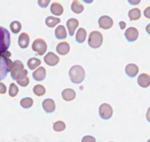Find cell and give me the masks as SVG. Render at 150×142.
Wrapping results in <instances>:
<instances>
[{
	"label": "cell",
	"instance_id": "1",
	"mask_svg": "<svg viewBox=\"0 0 150 142\" xmlns=\"http://www.w3.org/2000/svg\"><path fill=\"white\" fill-rule=\"evenodd\" d=\"M28 74L27 70L24 69V66L21 61L16 60L13 62V67L10 71V75L13 80H18L26 77Z\"/></svg>",
	"mask_w": 150,
	"mask_h": 142
},
{
	"label": "cell",
	"instance_id": "2",
	"mask_svg": "<svg viewBox=\"0 0 150 142\" xmlns=\"http://www.w3.org/2000/svg\"><path fill=\"white\" fill-rule=\"evenodd\" d=\"M69 77L73 83L80 84L85 79V71L80 65L73 66L69 71Z\"/></svg>",
	"mask_w": 150,
	"mask_h": 142
},
{
	"label": "cell",
	"instance_id": "3",
	"mask_svg": "<svg viewBox=\"0 0 150 142\" xmlns=\"http://www.w3.org/2000/svg\"><path fill=\"white\" fill-rule=\"evenodd\" d=\"M13 67V61L9 58L0 55V81L4 80L7 73L10 72Z\"/></svg>",
	"mask_w": 150,
	"mask_h": 142
},
{
	"label": "cell",
	"instance_id": "4",
	"mask_svg": "<svg viewBox=\"0 0 150 142\" xmlns=\"http://www.w3.org/2000/svg\"><path fill=\"white\" fill-rule=\"evenodd\" d=\"M10 45V34L7 29L0 26V55L7 50Z\"/></svg>",
	"mask_w": 150,
	"mask_h": 142
},
{
	"label": "cell",
	"instance_id": "5",
	"mask_svg": "<svg viewBox=\"0 0 150 142\" xmlns=\"http://www.w3.org/2000/svg\"><path fill=\"white\" fill-rule=\"evenodd\" d=\"M103 41V36L100 31H94L89 34L88 44L92 48L94 49L99 48L102 45Z\"/></svg>",
	"mask_w": 150,
	"mask_h": 142
},
{
	"label": "cell",
	"instance_id": "6",
	"mask_svg": "<svg viewBox=\"0 0 150 142\" xmlns=\"http://www.w3.org/2000/svg\"><path fill=\"white\" fill-rule=\"evenodd\" d=\"M32 50L36 52L38 55H42L46 52L48 46H47L46 42H45V41L43 39L38 38V39L34 40L33 43H32Z\"/></svg>",
	"mask_w": 150,
	"mask_h": 142
},
{
	"label": "cell",
	"instance_id": "7",
	"mask_svg": "<svg viewBox=\"0 0 150 142\" xmlns=\"http://www.w3.org/2000/svg\"><path fill=\"white\" fill-rule=\"evenodd\" d=\"M99 115L102 119L108 120L112 117L113 109L111 105L103 104L99 107Z\"/></svg>",
	"mask_w": 150,
	"mask_h": 142
},
{
	"label": "cell",
	"instance_id": "8",
	"mask_svg": "<svg viewBox=\"0 0 150 142\" xmlns=\"http://www.w3.org/2000/svg\"><path fill=\"white\" fill-rule=\"evenodd\" d=\"M98 23L100 29L107 30L112 27L114 25V21H113V19L109 16L103 15L100 17L98 20Z\"/></svg>",
	"mask_w": 150,
	"mask_h": 142
},
{
	"label": "cell",
	"instance_id": "9",
	"mask_svg": "<svg viewBox=\"0 0 150 142\" xmlns=\"http://www.w3.org/2000/svg\"><path fill=\"white\" fill-rule=\"evenodd\" d=\"M125 36L129 42H133L137 40L139 37V31L134 27H130L125 31Z\"/></svg>",
	"mask_w": 150,
	"mask_h": 142
},
{
	"label": "cell",
	"instance_id": "10",
	"mask_svg": "<svg viewBox=\"0 0 150 142\" xmlns=\"http://www.w3.org/2000/svg\"><path fill=\"white\" fill-rule=\"evenodd\" d=\"M44 61L45 64L50 66H54L57 65L59 61V58L54 52H49L44 57Z\"/></svg>",
	"mask_w": 150,
	"mask_h": 142
},
{
	"label": "cell",
	"instance_id": "11",
	"mask_svg": "<svg viewBox=\"0 0 150 142\" xmlns=\"http://www.w3.org/2000/svg\"><path fill=\"white\" fill-rule=\"evenodd\" d=\"M42 108H43L44 111L47 113H52L55 111L56 109V104L55 102L53 99H47L42 101Z\"/></svg>",
	"mask_w": 150,
	"mask_h": 142
},
{
	"label": "cell",
	"instance_id": "12",
	"mask_svg": "<svg viewBox=\"0 0 150 142\" xmlns=\"http://www.w3.org/2000/svg\"><path fill=\"white\" fill-rule=\"evenodd\" d=\"M70 49V44L67 42H59L57 45V48H56L58 54H59L61 55H65L67 54H68Z\"/></svg>",
	"mask_w": 150,
	"mask_h": 142
},
{
	"label": "cell",
	"instance_id": "13",
	"mask_svg": "<svg viewBox=\"0 0 150 142\" xmlns=\"http://www.w3.org/2000/svg\"><path fill=\"white\" fill-rule=\"evenodd\" d=\"M32 77H33L34 80L36 81H42L46 77V71H45V68L42 66H40L39 68L33 71Z\"/></svg>",
	"mask_w": 150,
	"mask_h": 142
},
{
	"label": "cell",
	"instance_id": "14",
	"mask_svg": "<svg viewBox=\"0 0 150 142\" xmlns=\"http://www.w3.org/2000/svg\"><path fill=\"white\" fill-rule=\"evenodd\" d=\"M138 84L142 87L146 88L148 87L150 85V77L146 73H142L138 77Z\"/></svg>",
	"mask_w": 150,
	"mask_h": 142
},
{
	"label": "cell",
	"instance_id": "15",
	"mask_svg": "<svg viewBox=\"0 0 150 142\" xmlns=\"http://www.w3.org/2000/svg\"><path fill=\"white\" fill-rule=\"evenodd\" d=\"M79 20L76 18H70L67 21L66 25H67V29H68L69 35H70V36H73V35H74L75 31L76 30V29H77L78 26H79Z\"/></svg>",
	"mask_w": 150,
	"mask_h": 142
},
{
	"label": "cell",
	"instance_id": "16",
	"mask_svg": "<svg viewBox=\"0 0 150 142\" xmlns=\"http://www.w3.org/2000/svg\"><path fill=\"white\" fill-rule=\"evenodd\" d=\"M50 10H51V13L54 15L60 16L62 15L63 12H64V7L59 2L54 1L51 4Z\"/></svg>",
	"mask_w": 150,
	"mask_h": 142
},
{
	"label": "cell",
	"instance_id": "17",
	"mask_svg": "<svg viewBox=\"0 0 150 142\" xmlns=\"http://www.w3.org/2000/svg\"><path fill=\"white\" fill-rule=\"evenodd\" d=\"M62 99L66 101H71L74 100L76 96V93L74 90L71 88H67L64 89L62 92Z\"/></svg>",
	"mask_w": 150,
	"mask_h": 142
},
{
	"label": "cell",
	"instance_id": "18",
	"mask_svg": "<svg viewBox=\"0 0 150 142\" xmlns=\"http://www.w3.org/2000/svg\"><path fill=\"white\" fill-rule=\"evenodd\" d=\"M139 67L134 64H130L126 66L125 67V73L129 77H136L139 73Z\"/></svg>",
	"mask_w": 150,
	"mask_h": 142
},
{
	"label": "cell",
	"instance_id": "19",
	"mask_svg": "<svg viewBox=\"0 0 150 142\" xmlns=\"http://www.w3.org/2000/svg\"><path fill=\"white\" fill-rule=\"evenodd\" d=\"M29 36L28 34L25 33H21L20 34L18 37V45L21 48H26L29 46Z\"/></svg>",
	"mask_w": 150,
	"mask_h": 142
},
{
	"label": "cell",
	"instance_id": "20",
	"mask_svg": "<svg viewBox=\"0 0 150 142\" xmlns=\"http://www.w3.org/2000/svg\"><path fill=\"white\" fill-rule=\"evenodd\" d=\"M55 36L57 39H64L67 37V34L64 26H59L55 30Z\"/></svg>",
	"mask_w": 150,
	"mask_h": 142
},
{
	"label": "cell",
	"instance_id": "21",
	"mask_svg": "<svg viewBox=\"0 0 150 142\" xmlns=\"http://www.w3.org/2000/svg\"><path fill=\"white\" fill-rule=\"evenodd\" d=\"M72 11L76 14H80L84 10V7L79 0H73L71 4Z\"/></svg>",
	"mask_w": 150,
	"mask_h": 142
},
{
	"label": "cell",
	"instance_id": "22",
	"mask_svg": "<svg viewBox=\"0 0 150 142\" xmlns=\"http://www.w3.org/2000/svg\"><path fill=\"white\" fill-rule=\"evenodd\" d=\"M86 37V31L83 28H80L78 30L76 35V40L79 43H83L85 42Z\"/></svg>",
	"mask_w": 150,
	"mask_h": 142
},
{
	"label": "cell",
	"instance_id": "23",
	"mask_svg": "<svg viewBox=\"0 0 150 142\" xmlns=\"http://www.w3.org/2000/svg\"><path fill=\"white\" fill-rule=\"evenodd\" d=\"M142 13H141L140 9L135 7V8L131 9L128 13L129 18L130 20H137L141 17Z\"/></svg>",
	"mask_w": 150,
	"mask_h": 142
},
{
	"label": "cell",
	"instance_id": "24",
	"mask_svg": "<svg viewBox=\"0 0 150 142\" xmlns=\"http://www.w3.org/2000/svg\"><path fill=\"white\" fill-rule=\"evenodd\" d=\"M60 22H61V20L59 18L54 17V16H48L45 19V24L49 28L55 27Z\"/></svg>",
	"mask_w": 150,
	"mask_h": 142
},
{
	"label": "cell",
	"instance_id": "25",
	"mask_svg": "<svg viewBox=\"0 0 150 142\" xmlns=\"http://www.w3.org/2000/svg\"><path fill=\"white\" fill-rule=\"evenodd\" d=\"M41 61L40 59H38L36 58H31L27 61V66L29 69L34 70L36 68H38L39 66H40Z\"/></svg>",
	"mask_w": 150,
	"mask_h": 142
},
{
	"label": "cell",
	"instance_id": "26",
	"mask_svg": "<svg viewBox=\"0 0 150 142\" xmlns=\"http://www.w3.org/2000/svg\"><path fill=\"white\" fill-rule=\"evenodd\" d=\"M33 99L29 97H26L23 98V99L21 100L20 104L21 107H23V109H29L33 105Z\"/></svg>",
	"mask_w": 150,
	"mask_h": 142
},
{
	"label": "cell",
	"instance_id": "27",
	"mask_svg": "<svg viewBox=\"0 0 150 142\" xmlns=\"http://www.w3.org/2000/svg\"><path fill=\"white\" fill-rule=\"evenodd\" d=\"M10 28L11 31L13 32V34H18L20 32V31L21 30V23L19 21H17V20H15V21H13L10 25Z\"/></svg>",
	"mask_w": 150,
	"mask_h": 142
},
{
	"label": "cell",
	"instance_id": "28",
	"mask_svg": "<svg viewBox=\"0 0 150 142\" xmlns=\"http://www.w3.org/2000/svg\"><path fill=\"white\" fill-rule=\"evenodd\" d=\"M45 88L43 85H36L35 87H33V92L36 96H42L45 95Z\"/></svg>",
	"mask_w": 150,
	"mask_h": 142
},
{
	"label": "cell",
	"instance_id": "29",
	"mask_svg": "<svg viewBox=\"0 0 150 142\" xmlns=\"http://www.w3.org/2000/svg\"><path fill=\"white\" fill-rule=\"evenodd\" d=\"M66 128V125L64 123V122L62 120H58L57 122H55L54 123V126L53 128L55 131L57 132H62V131H64Z\"/></svg>",
	"mask_w": 150,
	"mask_h": 142
},
{
	"label": "cell",
	"instance_id": "30",
	"mask_svg": "<svg viewBox=\"0 0 150 142\" xmlns=\"http://www.w3.org/2000/svg\"><path fill=\"white\" fill-rule=\"evenodd\" d=\"M18 93V87L15 83H11L9 88V95L10 97H16Z\"/></svg>",
	"mask_w": 150,
	"mask_h": 142
},
{
	"label": "cell",
	"instance_id": "31",
	"mask_svg": "<svg viewBox=\"0 0 150 142\" xmlns=\"http://www.w3.org/2000/svg\"><path fill=\"white\" fill-rule=\"evenodd\" d=\"M16 82L21 87H26L29 84V78L26 76V77H23V78L21 79V80H16Z\"/></svg>",
	"mask_w": 150,
	"mask_h": 142
},
{
	"label": "cell",
	"instance_id": "32",
	"mask_svg": "<svg viewBox=\"0 0 150 142\" xmlns=\"http://www.w3.org/2000/svg\"><path fill=\"white\" fill-rule=\"evenodd\" d=\"M51 2V0H38V4L42 8H46Z\"/></svg>",
	"mask_w": 150,
	"mask_h": 142
},
{
	"label": "cell",
	"instance_id": "33",
	"mask_svg": "<svg viewBox=\"0 0 150 142\" xmlns=\"http://www.w3.org/2000/svg\"><path fill=\"white\" fill-rule=\"evenodd\" d=\"M81 142H96V139L92 136H86L82 139Z\"/></svg>",
	"mask_w": 150,
	"mask_h": 142
},
{
	"label": "cell",
	"instance_id": "34",
	"mask_svg": "<svg viewBox=\"0 0 150 142\" xmlns=\"http://www.w3.org/2000/svg\"><path fill=\"white\" fill-rule=\"evenodd\" d=\"M7 92V87L5 85L2 83H0V93L1 94H5Z\"/></svg>",
	"mask_w": 150,
	"mask_h": 142
},
{
	"label": "cell",
	"instance_id": "35",
	"mask_svg": "<svg viewBox=\"0 0 150 142\" xmlns=\"http://www.w3.org/2000/svg\"><path fill=\"white\" fill-rule=\"evenodd\" d=\"M142 0H127L128 3L131 5H138Z\"/></svg>",
	"mask_w": 150,
	"mask_h": 142
},
{
	"label": "cell",
	"instance_id": "36",
	"mask_svg": "<svg viewBox=\"0 0 150 142\" xmlns=\"http://www.w3.org/2000/svg\"><path fill=\"white\" fill-rule=\"evenodd\" d=\"M149 10H150V7H148L146 9V10H144V15L146 16L147 18H150V12H149Z\"/></svg>",
	"mask_w": 150,
	"mask_h": 142
},
{
	"label": "cell",
	"instance_id": "37",
	"mask_svg": "<svg viewBox=\"0 0 150 142\" xmlns=\"http://www.w3.org/2000/svg\"><path fill=\"white\" fill-rule=\"evenodd\" d=\"M120 29H122V30H123V29H125V27H126L125 22H124V21L120 22Z\"/></svg>",
	"mask_w": 150,
	"mask_h": 142
},
{
	"label": "cell",
	"instance_id": "38",
	"mask_svg": "<svg viewBox=\"0 0 150 142\" xmlns=\"http://www.w3.org/2000/svg\"><path fill=\"white\" fill-rule=\"evenodd\" d=\"M81 1H83V2H85L86 4H91V3L93 2L94 0H81Z\"/></svg>",
	"mask_w": 150,
	"mask_h": 142
}]
</instances>
